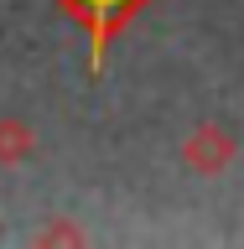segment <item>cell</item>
<instances>
[{
	"label": "cell",
	"instance_id": "cell-1",
	"mask_svg": "<svg viewBox=\"0 0 244 249\" xmlns=\"http://www.w3.org/2000/svg\"><path fill=\"white\" fill-rule=\"evenodd\" d=\"M62 5H68V16H78V21L89 26V42H94L89 68L99 73V68H104V52H109V36H114L135 11H146L151 0H62Z\"/></svg>",
	"mask_w": 244,
	"mask_h": 249
},
{
	"label": "cell",
	"instance_id": "cell-2",
	"mask_svg": "<svg viewBox=\"0 0 244 249\" xmlns=\"http://www.w3.org/2000/svg\"><path fill=\"white\" fill-rule=\"evenodd\" d=\"M182 161H187L192 171H208V177H213V171H224V166L234 161V140L224 135L218 124H203V130H192V135H187Z\"/></svg>",
	"mask_w": 244,
	"mask_h": 249
}]
</instances>
